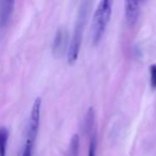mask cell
Listing matches in <instances>:
<instances>
[{"label":"cell","instance_id":"52a82bcc","mask_svg":"<svg viewBox=\"0 0 156 156\" xmlns=\"http://www.w3.org/2000/svg\"><path fill=\"white\" fill-rule=\"evenodd\" d=\"M94 124V108L90 107L87 110L84 121H83V131H84V133L85 134L90 133L93 131Z\"/></svg>","mask_w":156,"mask_h":156},{"label":"cell","instance_id":"5b68a950","mask_svg":"<svg viewBox=\"0 0 156 156\" xmlns=\"http://www.w3.org/2000/svg\"><path fill=\"white\" fill-rule=\"evenodd\" d=\"M124 15L127 25L133 27L139 19L140 2L135 0H126L124 2Z\"/></svg>","mask_w":156,"mask_h":156},{"label":"cell","instance_id":"277c9868","mask_svg":"<svg viewBox=\"0 0 156 156\" xmlns=\"http://www.w3.org/2000/svg\"><path fill=\"white\" fill-rule=\"evenodd\" d=\"M68 44V31L64 27H61L55 32V36L53 39V44H52V51H53L55 57H62L66 52V48Z\"/></svg>","mask_w":156,"mask_h":156},{"label":"cell","instance_id":"8992f818","mask_svg":"<svg viewBox=\"0 0 156 156\" xmlns=\"http://www.w3.org/2000/svg\"><path fill=\"white\" fill-rule=\"evenodd\" d=\"M15 2L13 0H2L0 1V30L5 28L10 17L12 15Z\"/></svg>","mask_w":156,"mask_h":156},{"label":"cell","instance_id":"6da1fadb","mask_svg":"<svg viewBox=\"0 0 156 156\" xmlns=\"http://www.w3.org/2000/svg\"><path fill=\"white\" fill-rule=\"evenodd\" d=\"M91 6H93L91 1H82L79 6L73 33H72L71 40L69 42V47H68L67 51V61L70 65L74 64L78 60L83 41V34H84L85 27H86L87 21H88Z\"/></svg>","mask_w":156,"mask_h":156},{"label":"cell","instance_id":"ba28073f","mask_svg":"<svg viewBox=\"0 0 156 156\" xmlns=\"http://www.w3.org/2000/svg\"><path fill=\"white\" fill-rule=\"evenodd\" d=\"M9 135V129L4 126H0V156H6Z\"/></svg>","mask_w":156,"mask_h":156},{"label":"cell","instance_id":"3957f363","mask_svg":"<svg viewBox=\"0 0 156 156\" xmlns=\"http://www.w3.org/2000/svg\"><path fill=\"white\" fill-rule=\"evenodd\" d=\"M41 98L36 97L33 103V106L30 112L29 122L27 126V136H26V142L35 144L37 134L39 129V123H41Z\"/></svg>","mask_w":156,"mask_h":156},{"label":"cell","instance_id":"9c48e42d","mask_svg":"<svg viewBox=\"0 0 156 156\" xmlns=\"http://www.w3.org/2000/svg\"><path fill=\"white\" fill-rule=\"evenodd\" d=\"M79 150H80V136L76 134L70 140L67 156H79Z\"/></svg>","mask_w":156,"mask_h":156},{"label":"cell","instance_id":"30bf717a","mask_svg":"<svg viewBox=\"0 0 156 156\" xmlns=\"http://www.w3.org/2000/svg\"><path fill=\"white\" fill-rule=\"evenodd\" d=\"M150 85L153 90L156 89V63L150 67Z\"/></svg>","mask_w":156,"mask_h":156},{"label":"cell","instance_id":"7a4b0ae2","mask_svg":"<svg viewBox=\"0 0 156 156\" xmlns=\"http://www.w3.org/2000/svg\"><path fill=\"white\" fill-rule=\"evenodd\" d=\"M112 12H113V1L111 0H102L97 6L90 28L91 42L94 45H97L105 33L107 25L111 21Z\"/></svg>","mask_w":156,"mask_h":156},{"label":"cell","instance_id":"7c38bea8","mask_svg":"<svg viewBox=\"0 0 156 156\" xmlns=\"http://www.w3.org/2000/svg\"><path fill=\"white\" fill-rule=\"evenodd\" d=\"M97 151V142H96V137L93 136L89 143V149H88V156H97L96 154Z\"/></svg>","mask_w":156,"mask_h":156},{"label":"cell","instance_id":"8fae6325","mask_svg":"<svg viewBox=\"0 0 156 156\" xmlns=\"http://www.w3.org/2000/svg\"><path fill=\"white\" fill-rule=\"evenodd\" d=\"M33 149H34V144L26 142L21 152V156H33Z\"/></svg>","mask_w":156,"mask_h":156}]
</instances>
